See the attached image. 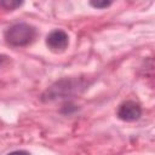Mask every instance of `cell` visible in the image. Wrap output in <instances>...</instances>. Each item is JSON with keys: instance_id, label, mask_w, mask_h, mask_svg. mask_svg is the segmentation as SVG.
Returning a JSON list of instances; mask_svg holds the SVG:
<instances>
[{"instance_id": "1", "label": "cell", "mask_w": 155, "mask_h": 155, "mask_svg": "<svg viewBox=\"0 0 155 155\" xmlns=\"http://www.w3.org/2000/svg\"><path fill=\"white\" fill-rule=\"evenodd\" d=\"M85 88V84H82L81 80L76 79H63L53 84L45 93L44 99L45 101H53L58 98H67L75 93H79L81 90Z\"/></svg>"}, {"instance_id": "2", "label": "cell", "mask_w": 155, "mask_h": 155, "mask_svg": "<svg viewBox=\"0 0 155 155\" xmlns=\"http://www.w3.org/2000/svg\"><path fill=\"white\" fill-rule=\"evenodd\" d=\"M35 28L27 23H16L5 31L6 41L13 46H25L35 39Z\"/></svg>"}, {"instance_id": "3", "label": "cell", "mask_w": 155, "mask_h": 155, "mask_svg": "<svg viewBox=\"0 0 155 155\" xmlns=\"http://www.w3.org/2000/svg\"><path fill=\"white\" fill-rule=\"evenodd\" d=\"M69 42L68 34L61 29H56L51 31L46 38V45L53 52H62L67 48Z\"/></svg>"}, {"instance_id": "4", "label": "cell", "mask_w": 155, "mask_h": 155, "mask_svg": "<svg viewBox=\"0 0 155 155\" xmlns=\"http://www.w3.org/2000/svg\"><path fill=\"white\" fill-rule=\"evenodd\" d=\"M140 115H142V108L134 101H126L122 104H120L117 109V116L124 121L138 120Z\"/></svg>"}, {"instance_id": "5", "label": "cell", "mask_w": 155, "mask_h": 155, "mask_svg": "<svg viewBox=\"0 0 155 155\" xmlns=\"http://www.w3.org/2000/svg\"><path fill=\"white\" fill-rule=\"evenodd\" d=\"M23 0H0V6L5 10H15L22 5Z\"/></svg>"}, {"instance_id": "6", "label": "cell", "mask_w": 155, "mask_h": 155, "mask_svg": "<svg viewBox=\"0 0 155 155\" xmlns=\"http://www.w3.org/2000/svg\"><path fill=\"white\" fill-rule=\"evenodd\" d=\"M113 1L114 0H90V4L94 8H105V7L110 6Z\"/></svg>"}, {"instance_id": "7", "label": "cell", "mask_w": 155, "mask_h": 155, "mask_svg": "<svg viewBox=\"0 0 155 155\" xmlns=\"http://www.w3.org/2000/svg\"><path fill=\"white\" fill-rule=\"evenodd\" d=\"M6 58H7L6 56H2V54H0V67H1V65H2L5 62H6Z\"/></svg>"}]
</instances>
